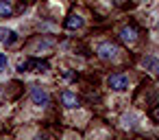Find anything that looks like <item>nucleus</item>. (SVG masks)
Listing matches in <instances>:
<instances>
[{
    "mask_svg": "<svg viewBox=\"0 0 159 140\" xmlns=\"http://www.w3.org/2000/svg\"><path fill=\"white\" fill-rule=\"evenodd\" d=\"M13 13V0H0V18H9Z\"/></svg>",
    "mask_w": 159,
    "mask_h": 140,
    "instance_id": "obj_10",
    "label": "nucleus"
},
{
    "mask_svg": "<svg viewBox=\"0 0 159 140\" xmlns=\"http://www.w3.org/2000/svg\"><path fill=\"white\" fill-rule=\"evenodd\" d=\"M18 70L20 72H29V70H33V72H46L48 70V61H42V59H24V61H20L18 64Z\"/></svg>",
    "mask_w": 159,
    "mask_h": 140,
    "instance_id": "obj_2",
    "label": "nucleus"
},
{
    "mask_svg": "<svg viewBox=\"0 0 159 140\" xmlns=\"http://www.w3.org/2000/svg\"><path fill=\"white\" fill-rule=\"evenodd\" d=\"M152 118H155V120H159V105L152 109Z\"/></svg>",
    "mask_w": 159,
    "mask_h": 140,
    "instance_id": "obj_12",
    "label": "nucleus"
},
{
    "mask_svg": "<svg viewBox=\"0 0 159 140\" xmlns=\"http://www.w3.org/2000/svg\"><path fill=\"white\" fill-rule=\"evenodd\" d=\"M96 55H98L100 59H113V57L118 55V46H116L113 42H100V44L96 46Z\"/></svg>",
    "mask_w": 159,
    "mask_h": 140,
    "instance_id": "obj_5",
    "label": "nucleus"
},
{
    "mask_svg": "<svg viewBox=\"0 0 159 140\" xmlns=\"http://www.w3.org/2000/svg\"><path fill=\"white\" fill-rule=\"evenodd\" d=\"M142 64H144L146 70H152L155 75H159V59H157L155 55H146V57L142 59Z\"/></svg>",
    "mask_w": 159,
    "mask_h": 140,
    "instance_id": "obj_8",
    "label": "nucleus"
},
{
    "mask_svg": "<svg viewBox=\"0 0 159 140\" xmlns=\"http://www.w3.org/2000/svg\"><path fill=\"white\" fill-rule=\"evenodd\" d=\"M31 101L39 107H48L50 105V94L46 88H39V85H33L31 88Z\"/></svg>",
    "mask_w": 159,
    "mask_h": 140,
    "instance_id": "obj_3",
    "label": "nucleus"
},
{
    "mask_svg": "<svg viewBox=\"0 0 159 140\" xmlns=\"http://www.w3.org/2000/svg\"><path fill=\"white\" fill-rule=\"evenodd\" d=\"M83 24H85V20L79 13H70L68 20H66V29H81Z\"/></svg>",
    "mask_w": 159,
    "mask_h": 140,
    "instance_id": "obj_9",
    "label": "nucleus"
},
{
    "mask_svg": "<svg viewBox=\"0 0 159 140\" xmlns=\"http://www.w3.org/2000/svg\"><path fill=\"white\" fill-rule=\"evenodd\" d=\"M118 37H120V42H122V44H126V46H135V44H137V40H139V31H137V27H135V24H126V27H122V29H120Z\"/></svg>",
    "mask_w": 159,
    "mask_h": 140,
    "instance_id": "obj_1",
    "label": "nucleus"
},
{
    "mask_svg": "<svg viewBox=\"0 0 159 140\" xmlns=\"http://www.w3.org/2000/svg\"><path fill=\"white\" fill-rule=\"evenodd\" d=\"M59 99H61L63 107H68V109H72V107H79V105H81V99H79L74 92H70V90H63Z\"/></svg>",
    "mask_w": 159,
    "mask_h": 140,
    "instance_id": "obj_6",
    "label": "nucleus"
},
{
    "mask_svg": "<svg viewBox=\"0 0 159 140\" xmlns=\"http://www.w3.org/2000/svg\"><path fill=\"white\" fill-rule=\"evenodd\" d=\"M107 83H109V88H111V90L122 92V90H126V88H129V77H126L124 72H113V75H109Z\"/></svg>",
    "mask_w": 159,
    "mask_h": 140,
    "instance_id": "obj_4",
    "label": "nucleus"
},
{
    "mask_svg": "<svg viewBox=\"0 0 159 140\" xmlns=\"http://www.w3.org/2000/svg\"><path fill=\"white\" fill-rule=\"evenodd\" d=\"M0 42L7 44V46H11V44L18 42V33L11 31V29H0Z\"/></svg>",
    "mask_w": 159,
    "mask_h": 140,
    "instance_id": "obj_7",
    "label": "nucleus"
},
{
    "mask_svg": "<svg viewBox=\"0 0 159 140\" xmlns=\"http://www.w3.org/2000/svg\"><path fill=\"white\" fill-rule=\"evenodd\" d=\"M146 2H148V0H146Z\"/></svg>",
    "mask_w": 159,
    "mask_h": 140,
    "instance_id": "obj_13",
    "label": "nucleus"
},
{
    "mask_svg": "<svg viewBox=\"0 0 159 140\" xmlns=\"http://www.w3.org/2000/svg\"><path fill=\"white\" fill-rule=\"evenodd\" d=\"M5 68H7V55L0 53V70H5Z\"/></svg>",
    "mask_w": 159,
    "mask_h": 140,
    "instance_id": "obj_11",
    "label": "nucleus"
}]
</instances>
